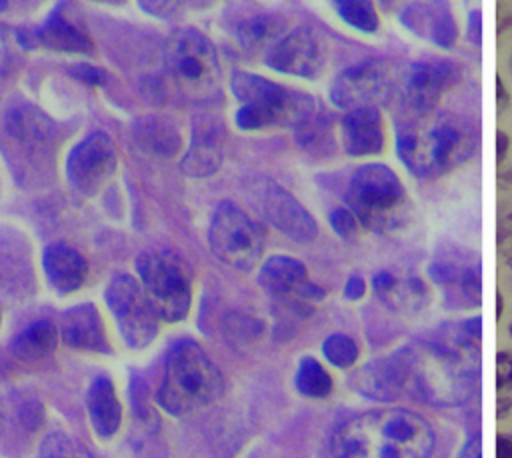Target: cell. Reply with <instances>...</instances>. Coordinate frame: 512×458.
<instances>
[{
	"instance_id": "obj_1",
	"label": "cell",
	"mask_w": 512,
	"mask_h": 458,
	"mask_svg": "<svg viewBox=\"0 0 512 458\" xmlns=\"http://www.w3.org/2000/svg\"><path fill=\"white\" fill-rule=\"evenodd\" d=\"M406 362V390L430 406H460L478 388L480 340L458 330L440 332L400 346Z\"/></svg>"
},
{
	"instance_id": "obj_2",
	"label": "cell",
	"mask_w": 512,
	"mask_h": 458,
	"mask_svg": "<svg viewBox=\"0 0 512 458\" xmlns=\"http://www.w3.org/2000/svg\"><path fill=\"white\" fill-rule=\"evenodd\" d=\"M436 434L408 408H376L342 422L332 438L334 458H428Z\"/></svg>"
},
{
	"instance_id": "obj_3",
	"label": "cell",
	"mask_w": 512,
	"mask_h": 458,
	"mask_svg": "<svg viewBox=\"0 0 512 458\" xmlns=\"http://www.w3.org/2000/svg\"><path fill=\"white\" fill-rule=\"evenodd\" d=\"M476 128L446 110L402 114L396 124V154L418 178H436L474 156Z\"/></svg>"
},
{
	"instance_id": "obj_4",
	"label": "cell",
	"mask_w": 512,
	"mask_h": 458,
	"mask_svg": "<svg viewBox=\"0 0 512 458\" xmlns=\"http://www.w3.org/2000/svg\"><path fill=\"white\" fill-rule=\"evenodd\" d=\"M232 90L242 102L236 124L242 130L262 128H304L316 116V100L306 94L252 72H234Z\"/></svg>"
},
{
	"instance_id": "obj_5",
	"label": "cell",
	"mask_w": 512,
	"mask_h": 458,
	"mask_svg": "<svg viewBox=\"0 0 512 458\" xmlns=\"http://www.w3.org/2000/svg\"><path fill=\"white\" fill-rule=\"evenodd\" d=\"M222 392L224 378L208 354L192 340L174 344L156 394L158 404L168 414L188 416L216 402Z\"/></svg>"
},
{
	"instance_id": "obj_6",
	"label": "cell",
	"mask_w": 512,
	"mask_h": 458,
	"mask_svg": "<svg viewBox=\"0 0 512 458\" xmlns=\"http://www.w3.org/2000/svg\"><path fill=\"white\" fill-rule=\"evenodd\" d=\"M346 208L364 228L384 234L410 216V198L398 174L380 162L360 166L344 192Z\"/></svg>"
},
{
	"instance_id": "obj_7",
	"label": "cell",
	"mask_w": 512,
	"mask_h": 458,
	"mask_svg": "<svg viewBox=\"0 0 512 458\" xmlns=\"http://www.w3.org/2000/svg\"><path fill=\"white\" fill-rule=\"evenodd\" d=\"M164 58L168 72L184 96L204 102L220 90L222 70L218 54L204 34L192 28L176 30L166 42Z\"/></svg>"
},
{
	"instance_id": "obj_8",
	"label": "cell",
	"mask_w": 512,
	"mask_h": 458,
	"mask_svg": "<svg viewBox=\"0 0 512 458\" xmlns=\"http://www.w3.org/2000/svg\"><path fill=\"white\" fill-rule=\"evenodd\" d=\"M142 290L164 322L186 318L192 302L190 274L180 256L170 250H146L136 258Z\"/></svg>"
},
{
	"instance_id": "obj_9",
	"label": "cell",
	"mask_w": 512,
	"mask_h": 458,
	"mask_svg": "<svg viewBox=\"0 0 512 458\" xmlns=\"http://www.w3.org/2000/svg\"><path fill=\"white\" fill-rule=\"evenodd\" d=\"M208 242L216 258L236 270H252L264 250V236L236 204L222 202L214 210Z\"/></svg>"
},
{
	"instance_id": "obj_10",
	"label": "cell",
	"mask_w": 512,
	"mask_h": 458,
	"mask_svg": "<svg viewBox=\"0 0 512 458\" xmlns=\"http://www.w3.org/2000/svg\"><path fill=\"white\" fill-rule=\"evenodd\" d=\"M106 302L128 346L144 348L156 338L158 316L132 276H114L106 288Z\"/></svg>"
},
{
	"instance_id": "obj_11",
	"label": "cell",
	"mask_w": 512,
	"mask_h": 458,
	"mask_svg": "<svg viewBox=\"0 0 512 458\" xmlns=\"http://www.w3.org/2000/svg\"><path fill=\"white\" fill-rule=\"evenodd\" d=\"M396 92L394 72L386 62L364 60L348 66L330 84V100L342 110H356L362 106H380Z\"/></svg>"
},
{
	"instance_id": "obj_12",
	"label": "cell",
	"mask_w": 512,
	"mask_h": 458,
	"mask_svg": "<svg viewBox=\"0 0 512 458\" xmlns=\"http://www.w3.org/2000/svg\"><path fill=\"white\" fill-rule=\"evenodd\" d=\"M116 150L106 132H92L68 154L66 176L70 186L84 198L94 196L116 170Z\"/></svg>"
},
{
	"instance_id": "obj_13",
	"label": "cell",
	"mask_w": 512,
	"mask_h": 458,
	"mask_svg": "<svg viewBox=\"0 0 512 458\" xmlns=\"http://www.w3.org/2000/svg\"><path fill=\"white\" fill-rule=\"evenodd\" d=\"M458 68L448 60H418L406 70L398 90L402 114L434 110L440 96L456 82Z\"/></svg>"
},
{
	"instance_id": "obj_14",
	"label": "cell",
	"mask_w": 512,
	"mask_h": 458,
	"mask_svg": "<svg viewBox=\"0 0 512 458\" xmlns=\"http://www.w3.org/2000/svg\"><path fill=\"white\" fill-rule=\"evenodd\" d=\"M262 216L294 242H312L318 236V224L312 214L282 186L264 182L256 194Z\"/></svg>"
},
{
	"instance_id": "obj_15",
	"label": "cell",
	"mask_w": 512,
	"mask_h": 458,
	"mask_svg": "<svg viewBox=\"0 0 512 458\" xmlns=\"http://www.w3.org/2000/svg\"><path fill=\"white\" fill-rule=\"evenodd\" d=\"M266 64L284 74L314 78L326 62V52L320 38L308 28H296L284 34L268 52Z\"/></svg>"
},
{
	"instance_id": "obj_16",
	"label": "cell",
	"mask_w": 512,
	"mask_h": 458,
	"mask_svg": "<svg viewBox=\"0 0 512 458\" xmlns=\"http://www.w3.org/2000/svg\"><path fill=\"white\" fill-rule=\"evenodd\" d=\"M350 386L364 398L392 402L406 392V362L402 350L370 360L350 376Z\"/></svg>"
},
{
	"instance_id": "obj_17",
	"label": "cell",
	"mask_w": 512,
	"mask_h": 458,
	"mask_svg": "<svg viewBox=\"0 0 512 458\" xmlns=\"http://www.w3.org/2000/svg\"><path fill=\"white\" fill-rule=\"evenodd\" d=\"M400 22L418 38H424L444 50H450L458 40V24L450 6L442 2L408 4L400 12Z\"/></svg>"
},
{
	"instance_id": "obj_18",
	"label": "cell",
	"mask_w": 512,
	"mask_h": 458,
	"mask_svg": "<svg viewBox=\"0 0 512 458\" xmlns=\"http://www.w3.org/2000/svg\"><path fill=\"white\" fill-rule=\"evenodd\" d=\"M222 142H224V128L220 118L200 116L194 124L190 148L180 162L182 172L194 178L214 174L222 162Z\"/></svg>"
},
{
	"instance_id": "obj_19",
	"label": "cell",
	"mask_w": 512,
	"mask_h": 458,
	"mask_svg": "<svg viewBox=\"0 0 512 458\" xmlns=\"http://www.w3.org/2000/svg\"><path fill=\"white\" fill-rule=\"evenodd\" d=\"M16 38L22 46H46L60 52H88L90 38L76 26L62 10H54L44 24L36 28H24L16 32Z\"/></svg>"
},
{
	"instance_id": "obj_20",
	"label": "cell",
	"mask_w": 512,
	"mask_h": 458,
	"mask_svg": "<svg viewBox=\"0 0 512 458\" xmlns=\"http://www.w3.org/2000/svg\"><path fill=\"white\" fill-rule=\"evenodd\" d=\"M342 146L348 156H376L384 148L382 114L376 106H362L344 114L342 124Z\"/></svg>"
},
{
	"instance_id": "obj_21",
	"label": "cell",
	"mask_w": 512,
	"mask_h": 458,
	"mask_svg": "<svg viewBox=\"0 0 512 458\" xmlns=\"http://www.w3.org/2000/svg\"><path fill=\"white\" fill-rule=\"evenodd\" d=\"M34 274L26 240L12 230L0 232V288L16 298L32 292Z\"/></svg>"
},
{
	"instance_id": "obj_22",
	"label": "cell",
	"mask_w": 512,
	"mask_h": 458,
	"mask_svg": "<svg viewBox=\"0 0 512 458\" xmlns=\"http://www.w3.org/2000/svg\"><path fill=\"white\" fill-rule=\"evenodd\" d=\"M62 338L70 348L108 352V340L104 336V324L94 304H80L64 312Z\"/></svg>"
},
{
	"instance_id": "obj_23",
	"label": "cell",
	"mask_w": 512,
	"mask_h": 458,
	"mask_svg": "<svg viewBox=\"0 0 512 458\" xmlns=\"http://www.w3.org/2000/svg\"><path fill=\"white\" fill-rule=\"evenodd\" d=\"M42 264L52 288L58 290L60 294L78 290L84 284L88 274L86 260L74 248L62 242L50 244L44 250Z\"/></svg>"
},
{
	"instance_id": "obj_24",
	"label": "cell",
	"mask_w": 512,
	"mask_h": 458,
	"mask_svg": "<svg viewBox=\"0 0 512 458\" xmlns=\"http://www.w3.org/2000/svg\"><path fill=\"white\" fill-rule=\"evenodd\" d=\"M260 286L278 298L302 296L304 286L308 284L306 266L290 256H270L258 274Z\"/></svg>"
},
{
	"instance_id": "obj_25",
	"label": "cell",
	"mask_w": 512,
	"mask_h": 458,
	"mask_svg": "<svg viewBox=\"0 0 512 458\" xmlns=\"http://www.w3.org/2000/svg\"><path fill=\"white\" fill-rule=\"evenodd\" d=\"M372 290L392 310L418 312L426 304V286L420 278H398L380 270L372 276Z\"/></svg>"
},
{
	"instance_id": "obj_26",
	"label": "cell",
	"mask_w": 512,
	"mask_h": 458,
	"mask_svg": "<svg viewBox=\"0 0 512 458\" xmlns=\"http://www.w3.org/2000/svg\"><path fill=\"white\" fill-rule=\"evenodd\" d=\"M86 408L90 422L100 438H110L116 434L122 420V408L110 378L98 376L92 380L86 392Z\"/></svg>"
},
{
	"instance_id": "obj_27",
	"label": "cell",
	"mask_w": 512,
	"mask_h": 458,
	"mask_svg": "<svg viewBox=\"0 0 512 458\" xmlns=\"http://www.w3.org/2000/svg\"><path fill=\"white\" fill-rule=\"evenodd\" d=\"M134 140L146 152L158 156H174L180 150V136L176 128L160 118V116H146L134 122Z\"/></svg>"
},
{
	"instance_id": "obj_28",
	"label": "cell",
	"mask_w": 512,
	"mask_h": 458,
	"mask_svg": "<svg viewBox=\"0 0 512 458\" xmlns=\"http://www.w3.org/2000/svg\"><path fill=\"white\" fill-rule=\"evenodd\" d=\"M58 344V330L50 320H38L26 326L10 344L12 354L18 360L34 362L48 358Z\"/></svg>"
},
{
	"instance_id": "obj_29",
	"label": "cell",
	"mask_w": 512,
	"mask_h": 458,
	"mask_svg": "<svg viewBox=\"0 0 512 458\" xmlns=\"http://www.w3.org/2000/svg\"><path fill=\"white\" fill-rule=\"evenodd\" d=\"M282 20L276 16H256L244 22L238 30V38L248 50H264L266 52L282 38Z\"/></svg>"
},
{
	"instance_id": "obj_30",
	"label": "cell",
	"mask_w": 512,
	"mask_h": 458,
	"mask_svg": "<svg viewBox=\"0 0 512 458\" xmlns=\"http://www.w3.org/2000/svg\"><path fill=\"white\" fill-rule=\"evenodd\" d=\"M294 384L306 398H326L332 392V378L316 358H302L296 370Z\"/></svg>"
},
{
	"instance_id": "obj_31",
	"label": "cell",
	"mask_w": 512,
	"mask_h": 458,
	"mask_svg": "<svg viewBox=\"0 0 512 458\" xmlns=\"http://www.w3.org/2000/svg\"><path fill=\"white\" fill-rule=\"evenodd\" d=\"M338 16L358 32L374 34L380 28V16L372 2L366 0H338L334 2Z\"/></svg>"
},
{
	"instance_id": "obj_32",
	"label": "cell",
	"mask_w": 512,
	"mask_h": 458,
	"mask_svg": "<svg viewBox=\"0 0 512 458\" xmlns=\"http://www.w3.org/2000/svg\"><path fill=\"white\" fill-rule=\"evenodd\" d=\"M512 408V352L496 354V416L504 418Z\"/></svg>"
},
{
	"instance_id": "obj_33",
	"label": "cell",
	"mask_w": 512,
	"mask_h": 458,
	"mask_svg": "<svg viewBox=\"0 0 512 458\" xmlns=\"http://www.w3.org/2000/svg\"><path fill=\"white\" fill-rule=\"evenodd\" d=\"M38 458H94V456L78 440L70 438L68 434L52 432L42 440L38 448Z\"/></svg>"
},
{
	"instance_id": "obj_34",
	"label": "cell",
	"mask_w": 512,
	"mask_h": 458,
	"mask_svg": "<svg viewBox=\"0 0 512 458\" xmlns=\"http://www.w3.org/2000/svg\"><path fill=\"white\" fill-rule=\"evenodd\" d=\"M322 352L326 356V360L336 366V368H350L354 366V362L358 360V344L346 336V334H330L324 342H322Z\"/></svg>"
},
{
	"instance_id": "obj_35",
	"label": "cell",
	"mask_w": 512,
	"mask_h": 458,
	"mask_svg": "<svg viewBox=\"0 0 512 458\" xmlns=\"http://www.w3.org/2000/svg\"><path fill=\"white\" fill-rule=\"evenodd\" d=\"M260 330H262L260 322H256L254 318L244 316V314H228V318L224 322V334H226L228 342L234 344L236 348L252 344L258 338Z\"/></svg>"
},
{
	"instance_id": "obj_36",
	"label": "cell",
	"mask_w": 512,
	"mask_h": 458,
	"mask_svg": "<svg viewBox=\"0 0 512 458\" xmlns=\"http://www.w3.org/2000/svg\"><path fill=\"white\" fill-rule=\"evenodd\" d=\"M328 220H330V226H332V230L340 236V238H344V240H348V238H352L354 234H356V228H358V220H356V216L348 210V208H344V206H338V208H334L332 212H330V216H328Z\"/></svg>"
},
{
	"instance_id": "obj_37",
	"label": "cell",
	"mask_w": 512,
	"mask_h": 458,
	"mask_svg": "<svg viewBox=\"0 0 512 458\" xmlns=\"http://www.w3.org/2000/svg\"><path fill=\"white\" fill-rule=\"evenodd\" d=\"M70 72H72L76 78H80L82 82L92 84V86L104 82V72L98 70V68H94V66H90V64H76V66H72Z\"/></svg>"
},
{
	"instance_id": "obj_38",
	"label": "cell",
	"mask_w": 512,
	"mask_h": 458,
	"mask_svg": "<svg viewBox=\"0 0 512 458\" xmlns=\"http://www.w3.org/2000/svg\"><path fill=\"white\" fill-rule=\"evenodd\" d=\"M466 38L474 46H478L482 40V16L478 10H470L466 16Z\"/></svg>"
},
{
	"instance_id": "obj_39",
	"label": "cell",
	"mask_w": 512,
	"mask_h": 458,
	"mask_svg": "<svg viewBox=\"0 0 512 458\" xmlns=\"http://www.w3.org/2000/svg\"><path fill=\"white\" fill-rule=\"evenodd\" d=\"M456 458H482V436L478 432L470 434Z\"/></svg>"
},
{
	"instance_id": "obj_40",
	"label": "cell",
	"mask_w": 512,
	"mask_h": 458,
	"mask_svg": "<svg viewBox=\"0 0 512 458\" xmlns=\"http://www.w3.org/2000/svg\"><path fill=\"white\" fill-rule=\"evenodd\" d=\"M364 292H366V282H364V278L358 276V274H352V276L346 280V284H344V296H346L348 300H360V298L364 296Z\"/></svg>"
},
{
	"instance_id": "obj_41",
	"label": "cell",
	"mask_w": 512,
	"mask_h": 458,
	"mask_svg": "<svg viewBox=\"0 0 512 458\" xmlns=\"http://www.w3.org/2000/svg\"><path fill=\"white\" fill-rule=\"evenodd\" d=\"M12 60V44H10V34L6 28L0 26V74H4L10 66Z\"/></svg>"
},
{
	"instance_id": "obj_42",
	"label": "cell",
	"mask_w": 512,
	"mask_h": 458,
	"mask_svg": "<svg viewBox=\"0 0 512 458\" xmlns=\"http://www.w3.org/2000/svg\"><path fill=\"white\" fill-rule=\"evenodd\" d=\"M496 458H512V434L496 436Z\"/></svg>"
},
{
	"instance_id": "obj_43",
	"label": "cell",
	"mask_w": 512,
	"mask_h": 458,
	"mask_svg": "<svg viewBox=\"0 0 512 458\" xmlns=\"http://www.w3.org/2000/svg\"><path fill=\"white\" fill-rule=\"evenodd\" d=\"M462 328H464V332H466L470 338L480 340V336H482V320H480V316L466 318V320L462 322Z\"/></svg>"
},
{
	"instance_id": "obj_44",
	"label": "cell",
	"mask_w": 512,
	"mask_h": 458,
	"mask_svg": "<svg viewBox=\"0 0 512 458\" xmlns=\"http://www.w3.org/2000/svg\"><path fill=\"white\" fill-rule=\"evenodd\" d=\"M508 144H510V140H508V136H506V132H502V130H498L496 132V162L500 164L502 160H504V156H506V148H508Z\"/></svg>"
},
{
	"instance_id": "obj_45",
	"label": "cell",
	"mask_w": 512,
	"mask_h": 458,
	"mask_svg": "<svg viewBox=\"0 0 512 458\" xmlns=\"http://www.w3.org/2000/svg\"><path fill=\"white\" fill-rule=\"evenodd\" d=\"M496 100L502 104L500 108H504V104H506V100H508V94L504 92V86H502V78H500V76H496Z\"/></svg>"
},
{
	"instance_id": "obj_46",
	"label": "cell",
	"mask_w": 512,
	"mask_h": 458,
	"mask_svg": "<svg viewBox=\"0 0 512 458\" xmlns=\"http://www.w3.org/2000/svg\"><path fill=\"white\" fill-rule=\"evenodd\" d=\"M502 316V296L496 294V318Z\"/></svg>"
},
{
	"instance_id": "obj_47",
	"label": "cell",
	"mask_w": 512,
	"mask_h": 458,
	"mask_svg": "<svg viewBox=\"0 0 512 458\" xmlns=\"http://www.w3.org/2000/svg\"><path fill=\"white\" fill-rule=\"evenodd\" d=\"M508 332H510V336H512V322H510V326H508Z\"/></svg>"
}]
</instances>
